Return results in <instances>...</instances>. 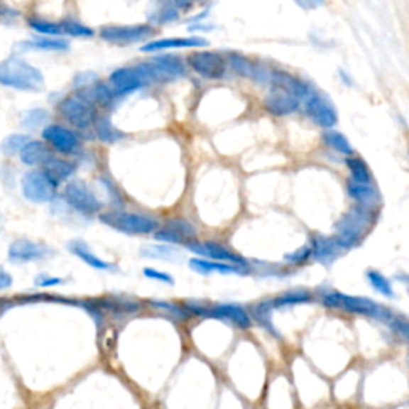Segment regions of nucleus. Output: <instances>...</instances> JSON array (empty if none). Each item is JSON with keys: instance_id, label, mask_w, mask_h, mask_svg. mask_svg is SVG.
I'll list each match as a JSON object with an SVG mask.
<instances>
[{"instance_id": "nucleus-29", "label": "nucleus", "mask_w": 409, "mask_h": 409, "mask_svg": "<svg viewBox=\"0 0 409 409\" xmlns=\"http://www.w3.org/2000/svg\"><path fill=\"white\" fill-rule=\"evenodd\" d=\"M323 141H325V144L329 147V149L336 151L339 153H342V156L350 157L351 153H354V147L350 146L349 139L345 138L342 133L332 130V128H329V130L325 131Z\"/></svg>"}, {"instance_id": "nucleus-46", "label": "nucleus", "mask_w": 409, "mask_h": 409, "mask_svg": "<svg viewBox=\"0 0 409 409\" xmlns=\"http://www.w3.org/2000/svg\"><path fill=\"white\" fill-rule=\"evenodd\" d=\"M18 15H19L18 10L11 9V6H9L5 2H2V0H0V21L10 23L15 18H18Z\"/></svg>"}, {"instance_id": "nucleus-33", "label": "nucleus", "mask_w": 409, "mask_h": 409, "mask_svg": "<svg viewBox=\"0 0 409 409\" xmlns=\"http://www.w3.org/2000/svg\"><path fill=\"white\" fill-rule=\"evenodd\" d=\"M345 163L349 166L350 171V179H354L356 182H371L373 181V176H371V171L368 168V165L363 162L360 157H349L345 160Z\"/></svg>"}, {"instance_id": "nucleus-26", "label": "nucleus", "mask_w": 409, "mask_h": 409, "mask_svg": "<svg viewBox=\"0 0 409 409\" xmlns=\"http://www.w3.org/2000/svg\"><path fill=\"white\" fill-rule=\"evenodd\" d=\"M69 251L72 253L77 258H80L85 264H88L89 267L96 268V271H112L114 266L109 264V262L99 259L98 256L92 253V249L88 248V245L85 241H80V240H72L69 241Z\"/></svg>"}, {"instance_id": "nucleus-44", "label": "nucleus", "mask_w": 409, "mask_h": 409, "mask_svg": "<svg viewBox=\"0 0 409 409\" xmlns=\"http://www.w3.org/2000/svg\"><path fill=\"white\" fill-rule=\"evenodd\" d=\"M94 82H98V75H96L94 72H80V74L75 75L74 85L77 87V89H79V88H85V87L93 85Z\"/></svg>"}, {"instance_id": "nucleus-47", "label": "nucleus", "mask_w": 409, "mask_h": 409, "mask_svg": "<svg viewBox=\"0 0 409 409\" xmlns=\"http://www.w3.org/2000/svg\"><path fill=\"white\" fill-rule=\"evenodd\" d=\"M36 286L38 288H50V286H56V285H61L62 283V280L61 278H56V277H50V275H38V277L36 278Z\"/></svg>"}, {"instance_id": "nucleus-28", "label": "nucleus", "mask_w": 409, "mask_h": 409, "mask_svg": "<svg viewBox=\"0 0 409 409\" xmlns=\"http://www.w3.org/2000/svg\"><path fill=\"white\" fill-rule=\"evenodd\" d=\"M93 128L96 136L102 143H117L121 138H124V133L119 131L117 128L112 125V121L109 117H96L93 121Z\"/></svg>"}, {"instance_id": "nucleus-17", "label": "nucleus", "mask_w": 409, "mask_h": 409, "mask_svg": "<svg viewBox=\"0 0 409 409\" xmlns=\"http://www.w3.org/2000/svg\"><path fill=\"white\" fill-rule=\"evenodd\" d=\"M50 254L51 249L48 246L29 239H18L9 248V259L13 264H26V262L40 261Z\"/></svg>"}, {"instance_id": "nucleus-1", "label": "nucleus", "mask_w": 409, "mask_h": 409, "mask_svg": "<svg viewBox=\"0 0 409 409\" xmlns=\"http://www.w3.org/2000/svg\"><path fill=\"white\" fill-rule=\"evenodd\" d=\"M0 85L16 92H40L45 87V77L40 69L23 58L10 56L0 61Z\"/></svg>"}, {"instance_id": "nucleus-11", "label": "nucleus", "mask_w": 409, "mask_h": 409, "mask_svg": "<svg viewBox=\"0 0 409 409\" xmlns=\"http://www.w3.org/2000/svg\"><path fill=\"white\" fill-rule=\"evenodd\" d=\"M42 138L50 147H53L56 152L64 153V156H72V153L79 152L82 146L79 134L70 130V128L58 124L45 125Z\"/></svg>"}, {"instance_id": "nucleus-31", "label": "nucleus", "mask_w": 409, "mask_h": 409, "mask_svg": "<svg viewBox=\"0 0 409 409\" xmlns=\"http://www.w3.org/2000/svg\"><path fill=\"white\" fill-rule=\"evenodd\" d=\"M31 141L29 134H21V133H13L9 134V136L4 138L2 143H0V152L4 153L6 157H13L18 156L21 152L23 147L28 144Z\"/></svg>"}, {"instance_id": "nucleus-5", "label": "nucleus", "mask_w": 409, "mask_h": 409, "mask_svg": "<svg viewBox=\"0 0 409 409\" xmlns=\"http://www.w3.org/2000/svg\"><path fill=\"white\" fill-rule=\"evenodd\" d=\"M58 184L45 170H31L21 179L23 195L32 203H50L56 198Z\"/></svg>"}, {"instance_id": "nucleus-2", "label": "nucleus", "mask_w": 409, "mask_h": 409, "mask_svg": "<svg viewBox=\"0 0 409 409\" xmlns=\"http://www.w3.org/2000/svg\"><path fill=\"white\" fill-rule=\"evenodd\" d=\"M323 304L326 307H332V309H341L345 312L355 313V315L377 318V320H382V322H388L390 317L393 315L387 307L376 304L374 300H371L368 298L350 296V294H344L337 291L325 293Z\"/></svg>"}, {"instance_id": "nucleus-19", "label": "nucleus", "mask_w": 409, "mask_h": 409, "mask_svg": "<svg viewBox=\"0 0 409 409\" xmlns=\"http://www.w3.org/2000/svg\"><path fill=\"white\" fill-rule=\"evenodd\" d=\"M300 106V101L283 89L272 88V92L264 98V107L275 117H285L296 112Z\"/></svg>"}, {"instance_id": "nucleus-39", "label": "nucleus", "mask_w": 409, "mask_h": 409, "mask_svg": "<svg viewBox=\"0 0 409 409\" xmlns=\"http://www.w3.org/2000/svg\"><path fill=\"white\" fill-rule=\"evenodd\" d=\"M62 34L70 36V37H93L94 31L89 28V26H85L80 21H75V19H64L62 23H60Z\"/></svg>"}, {"instance_id": "nucleus-8", "label": "nucleus", "mask_w": 409, "mask_h": 409, "mask_svg": "<svg viewBox=\"0 0 409 409\" xmlns=\"http://www.w3.org/2000/svg\"><path fill=\"white\" fill-rule=\"evenodd\" d=\"M60 112L77 130H88L89 126H93V121L96 119L94 106L80 98L79 94L64 98L60 102Z\"/></svg>"}, {"instance_id": "nucleus-7", "label": "nucleus", "mask_w": 409, "mask_h": 409, "mask_svg": "<svg viewBox=\"0 0 409 409\" xmlns=\"http://www.w3.org/2000/svg\"><path fill=\"white\" fill-rule=\"evenodd\" d=\"M185 309H187L190 315L226 320V322H230L240 329H248L251 326V318H249L246 310L236 304H217L209 307V309L198 304H185Z\"/></svg>"}, {"instance_id": "nucleus-14", "label": "nucleus", "mask_w": 409, "mask_h": 409, "mask_svg": "<svg viewBox=\"0 0 409 409\" xmlns=\"http://www.w3.org/2000/svg\"><path fill=\"white\" fill-rule=\"evenodd\" d=\"M149 80L139 66L134 67H120L115 69L109 77V87H111L115 96H125L130 94L136 89L146 87Z\"/></svg>"}, {"instance_id": "nucleus-4", "label": "nucleus", "mask_w": 409, "mask_h": 409, "mask_svg": "<svg viewBox=\"0 0 409 409\" xmlns=\"http://www.w3.org/2000/svg\"><path fill=\"white\" fill-rule=\"evenodd\" d=\"M99 221L126 235H149L158 229V222L152 216L128 213L121 209H112L99 214Z\"/></svg>"}, {"instance_id": "nucleus-6", "label": "nucleus", "mask_w": 409, "mask_h": 409, "mask_svg": "<svg viewBox=\"0 0 409 409\" xmlns=\"http://www.w3.org/2000/svg\"><path fill=\"white\" fill-rule=\"evenodd\" d=\"M149 82H165L181 79L185 75V64L179 56L163 55L153 58L151 62L138 64Z\"/></svg>"}, {"instance_id": "nucleus-50", "label": "nucleus", "mask_w": 409, "mask_h": 409, "mask_svg": "<svg viewBox=\"0 0 409 409\" xmlns=\"http://www.w3.org/2000/svg\"><path fill=\"white\" fill-rule=\"evenodd\" d=\"M13 285V277L10 275V272H6L5 268L0 267V291L4 290H9Z\"/></svg>"}, {"instance_id": "nucleus-27", "label": "nucleus", "mask_w": 409, "mask_h": 409, "mask_svg": "<svg viewBox=\"0 0 409 409\" xmlns=\"http://www.w3.org/2000/svg\"><path fill=\"white\" fill-rule=\"evenodd\" d=\"M43 170L48 173L51 179H55V181L60 184L62 181H67V179L74 175L77 166L75 163L69 162V160L58 158L53 156L47 163L43 165Z\"/></svg>"}, {"instance_id": "nucleus-23", "label": "nucleus", "mask_w": 409, "mask_h": 409, "mask_svg": "<svg viewBox=\"0 0 409 409\" xmlns=\"http://www.w3.org/2000/svg\"><path fill=\"white\" fill-rule=\"evenodd\" d=\"M347 192L350 198L364 208H373L381 202L379 190L371 182H356L354 179L347 181Z\"/></svg>"}, {"instance_id": "nucleus-51", "label": "nucleus", "mask_w": 409, "mask_h": 409, "mask_svg": "<svg viewBox=\"0 0 409 409\" xmlns=\"http://www.w3.org/2000/svg\"><path fill=\"white\" fill-rule=\"evenodd\" d=\"M170 2L173 4V6H175L176 10H184V9H189L194 0H170Z\"/></svg>"}, {"instance_id": "nucleus-34", "label": "nucleus", "mask_w": 409, "mask_h": 409, "mask_svg": "<svg viewBox=\"0 0 409 409\" xmlns=\"http://www.w3.org/2000/svg\"><path fill=\"white\" fill-rule=\"evenodd\" d=\"M28 24L32 31H36L37 34L42 36H48V37H58L62 34L60 23H53L48 21V19L43 18H37V16H31L28 19Z\"/></svg>"}, {"instance_id": "nucleus-9", "label": "nucleus", "mask_w": 409, "mask_h": 409, "mask_svg": "<svg viewBox=\"0 0 409 409\" xmlns=\"http://www.w3.org/2000/svg\"><path fill=\"white\" fill-rule=\"evenodd\" d=\"M300 102L304 104V111L313 124L326 128V130H329V128L337 124L336 107L331 104V101L326 96L318 93L317 89H312Z\"/></svg>"}, {"instance_id": "nucleus-15", "label": "nucleus", "mask_w": 409, "mask_h": 409, "mask_svg": "<svg viewBox=\"0 0 409 409\" xmlns=\"http://www.w3.org/2000/svg\"><path fill=\"white\" fill-rule=\"evenodd\" d=\"M189 64L198 75L208 80L222 79L226 74V61L214 51H194L189 56Z\"/></svg>"}, {"instance_id": "nucleus-38", "label": "nucleus", "mask_w": 409, "mask_h": 409, "mask_svg": "<svg viewBox=\"0 0 409 409\" xmlns=\"http://www.w3.org/2000/svg\"><path fill=\"white\" fill-rule=\"evenodd\" d=\"M366 278L371 283V286H373L377 293H381L382 296L395 298V291H393V288H392V283H390L388 278L383 277L381 272L368 271L366 272Z\"/></svg>"}, {"instance_id": "nucleus-25", "label": "nucleus", "mask_w": 409, "mask_h": 409, "mask_svg": "<svg viewBox=\"0 0 409 409\" xmlns=\"http://www.w3.org/2000/svg\"><path fill=\"white\" fill-rule=\"evenodd\" d=\"M15 50H19L21 53L31 50H40V51H66L69 50V42L66 38L60 37H37L34 40H24L15 45Z\"/></svg>"}, {"instance_id": "nucleus-41", "label": "nucleus", "mask_w": 409, "mask_h": 409, "mask_svg": "<svg viewBox=\"0 0 409 409\" xmlns=\"http://www.w3.org/2000/svg\"><path fill=\"white\" fill-rule=\"evenodd\" d=\"M151 304L153 307H157V309H163V310H168L171 315H175L176 318H189L190 313L187 312L185 307H179L176 304H171V302H163V300H151Z\"/></svg>"}, {"instance_id": "nucleus-24", "label": "nucleus", "mask_w": 409, "mask_h": 409, "mask_svg": "<svg viewBox=\"0 0 409 409\" xmlns=\"http://www.w3.org/2000/svg\"><path fill=\"white\" fill-rule=\"evenodd\" d=\"M189 267L202 275H209L213 272L229 275V273H245V268L235 264H229V262H216L204 258H194L189 261Z\"/></svg>"}, {"instance_id": "nucleus-30", "label": "nucleus", "mask_w": 409, "mask_h": 409, "mask_svg": "<svg viewBox=\"0 0 409 409\" xmlns=\"http://www.w3.org/2000/svg\"><path fill=\"white\" fill-rule=\"evenodd\" d=\"M312 296L309 291L305 290H296V291H288L283 293L278 298L271 299V305L273 309H280V307H288V305H298V304H305L310 302Z\"/></svg>"}, {"instance_id": "nucleus-35", "label": "nucleus", "mask_w": 409, "mask_h": 409, "mask_svg": "<svg viewBox=\"0 0 409 409\" xmlns=\"http://www.w3.org/2000/svg\"><path fill=\"white\" fill-rule=\"evenodd\" d=\"M229 64L230 67L234 69L235 74H239L240 77H246V79H253L256 64L253 61H249L246 56H243L240 53H230Z\"/></svg>"}, {"instance_id": "nucleus-3", "label": "nucleus", "mask_w": 409, "mask_h": 409, "mask_svg": "<svg viewBox=\"0 0 409 409\" xmlns=\"http://www.w3.org/2000/svg\"><path fill=\"white\" fill-rule=\"evenodd\" d=\"M371 224H373L371 208H364L358 204V207L351 208L349 213H345L336 224V239L347 251V249L358 245V241L363 239V235L371 227Z\"/></svg>"}, {"instance_id": "nucleus-18", "label": "nucleus", "mask_w": 409, "mask_h": 409, "mask_svg": "<svg viewBox=\"0 0 409 409\" xmlns=\"http://www.w3.org/2000/svg\"><path fill=\"white\" fill-rule=\"evenodd\" d=\"M345 249L341 246L336 236L317 235L310 241V258L322 264H331L334 262Z\"/></svg>"}, {"instance_id": "nucleus-36", "label": "nucleus", "mask_w": 409, "mask_h": 409, "mask_svg": "<svg viewBox=\"0 0 409 409\" xmlns=\"http://www.w3.org/2000/svg\"><path fill=\"white\" fill-rule=\"evenodd\" d=\"M96 304H98L101 309H106L109 312H112L114 315L115 313H134L139 309V305L136 302H133V300L101 299V300H96Z\"/></svg>"}, {"instance_id": "nucleus-21", "label": "nucleus", "mask_w": 409, "mask_h": 409, "mask_svg": "<svg viewBox=\"0 0 409 409\" xmlns=\"http://www.w3.org/2000/svg\"><path fill=\"white\" fill-rule=\"evenodd\" d=\"M208 42L202 37H170V38H158V40H152L141 47V51L146 53H152V51H165V50H175V48H198L207 47Z\"/></svg>"}, {"instance_id": "nucleus-16", "label": "nucleus", "mask_w": 409, "mask_h": 409, "mask_svg": "<svg viewBox=\"0 0 409 409\" xmlns=\"http://www.w3.org/2000/svg\"><path fill=\"white\" fill-rule=\"evenodd\" d=\"M195 229L189 221L175 217L165 224L162 229L153 232V239L165 243H175V245H185V243L195 239Z\"/></svg>"}, {"instance_id": "nucleus-32", "label": "nucleus", "mask_w": 409, "mask_h": 409, "mask_svg": "<svg viewBox=\"0 0 409 409\" xmlns=\"http://www.w3.org/2000/svg\"><path fill=\"white\" fill-rule=\"evenodd\" d=\"M48 119H50V114L47 109H42V107L29 109V111L23 112L21 115V126L26 128V130H37V128H42L45 124H47Z\"/></svg>"}, {"instance_id": "nucleus-10", "label": "nucleus", "mask_w": 409, "mask_h": 409, "mask_svg": "<svg viewBox=\"0 0 409 409\" xmlns=\"http://www.w3.org/2000/svg\"><path fill=\"white\" fill-rule=\"evenodd\" d=\"M62 197L64 202L80 214L92 216L99 213L102 208V203L98 200V197H96L93 192L80 181L69 182L66 185V189H64Z\"/></svg>"}, {"instance_id": "nucleus-48", "label": "nucleus", "mask_w": 409, "mask_h": 409, "mask_svg": "<svg viewBox=\"0 0 409 409\" xmlns=\"http://www.w3.org/2000/svg\"><path fill=\"white\" fill-rule=\"evenodd\" d=\"M294 4H296L299 9H302L304 11H312V10H317L320 6L325 5V0H293Z\"/></svg>"}, {"instance_id": "nucleus-45", "label": "nucleus", "mask_w": 409, "mask_h": 409, "mask_svg": "<svg viewBox=\"0 0 409 409\" xmlns=\"http://www.w3.org/2000/svg\"><path fill=\"white\" fill-rule=\"evenodd\" d=\"M144 275L147 278H151V280H157V281H162V283H168V285H173L175 283V280L171 278V275L170 273H165V272H160V271H156V268H144Z\"/></svg>"}, {"instance_id": "nucleus-12", "label": "nucleus", "mask_w": 409, "mask_h": 409, "mask_svg": "<svg viewBox=\"0 0 409 409\" xmlns=\"http://www.w3.org/2000/svg\"><path fill=\"white\" fill-rule=\"evenodd\" d=\"M153 28L149 24H130V26H104L99 31V36L102 40L119 43V45H128L136 43L141 40H146L147 37L153 36Z\"/></svg>"}, {"instance_id": "nucleus-13", "label": "nucleus", "mask_w": 409, "mask_h": 409, "mask_svg": "<svg viewBox=\"0 0 409 409\" xmlns=\"http://www.w3.org/2000/svg\"><path fill=\"white\" fill-rule=\"evenodd\" d=\"M185 248L204 259L229 262V264H235L240 267L248 266V261L243 258V256L234 253L232 249H229L224 245H221V243H216V241H192L190 240L185 243Z\"/></svg>"}, {"instance_id": "nucleus-43", "label": "nucleus", "mask_w": 409, "mask_h": 409, "mask_svg": "<svg viewBox=\"0 0 409 409\" xmlns=\"http://www.w3.org/2000/svg\"><path fill=\"white\" fill-rule=\"evenodd\" d=\"M307 259H310V245L300 246L294 253L285 256V261L288 262V264H294V266L304 264V262H307Z\"/></svg>"}, {"instance_id": "nucleus-37", "label": "nucleus", "mask_w": 409, "mask_h": 409, "mask_svg": "<svg viewBox=\"0 0 409 409\" xmlns=\"http://www.w3.org/2000/svg\"><path fill=\"white\" fill-rule=\"evenodd\" d=\"M272 310H273V307L271 305V300H262V302H259L254 307V318H256V322L261 323L266 329H268L272 334L278 337V332L277 329H275V326L272 323Z\"/></svg>"}, {"instance_id": "nucleus-20", "label": "nucleus", "mask_w": 409, "mask_h": 409, "mask_svg": "<svg viewBox=\"0 0 409 409\" xmlns=\"http://www.w3.org/2000/svg\"><path fill=\"white\" fill-rule=\"evenodd\" d=\"M271 85H272V88L283 89V92L296 96L299 101H302L305 96L313 89L305 80L299 79V77H294L291 74H288V72H285V70H272Z\"/></svg>"}, {"instance_id": "nucleus-40", "label": "nucleus", "mask_w": 409, "mask_h": 409, "mask_svg": "<svg viewBox=\"0 0 409 409\" xmlns=\"http://www.w3.org/2000/svg\"><path fill=\"white\" fill-rule=\"evenodd\" d=\"M390 325V328H392L395 332H396V336H400L403 341H406L408 339V332H409V323H408V320L405 317H401V315H393L390 317V320L387 322Z\"/></svg>"}, {"instance_id": "nucleus-42", "label": "nucleus", "mask_w": 409, "mask_h": 409, "mask_svg": "<svg viewBox=\"0 0 409 409\" xmlns=\"http://www.w3.org/2000/svg\"><path fill=\"white\" fill-rule=\"evenodd\" d=\"M176 18H178V10L173 6L171 2H168L160 6L156 13V18H152V19L158 24H163V23L173 21V19H176Z\"/></svg>"}, {"instance_id": "nucleus-22", "label": "nucleus", "mask_w": 409, "mask_h": 409, "mask_svg": "<svg viewBox=\"0 0 409 409\" xmlns=\"http://www.w3.org/2000/svg\"><path fill=\"white\" fill-rule=\"evenodd\" d=\"M53 157V152L47 143L37 139H31L19 152V160L28 166H43Z\"/></svg>"}, {"instance_id": "nucleus-49", "label": "nucleus", "mask_w": 409, "mask_h": 409, "mask_svg": "<svg viewBox=\"0 0 409 409\" xmlns=\"http://www.w3.org/2000/svg\"><path fill=\"white\" fill-rule=\"evenodd\" d=\"M171 253H173V248H166V246L144 248V251H143L144 256H151V258H156V256H158V254H162L163 258H170Z\"/></svg>"}]
</instances>
